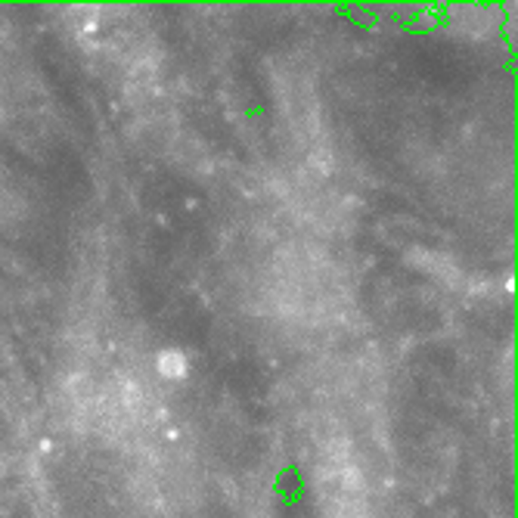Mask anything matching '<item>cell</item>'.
Returning <instances> with one entry per match:
<instances>
[{"instance_id":"obj_1","label":"cell","mask_w":518,"mask_h":518,"mask_svg":"<svg viewBox=\"0 0 518 518\" xmlns=\"http://www.w3.org/2000/svg\"><path fill=\"white\" fill-rule=\"evenodd\" d=\"M155 373L168 382H177V379H187L190 364H187V357H183V351L165 347V351H159V357H155Z\"/></svg>"}]
</instances>
